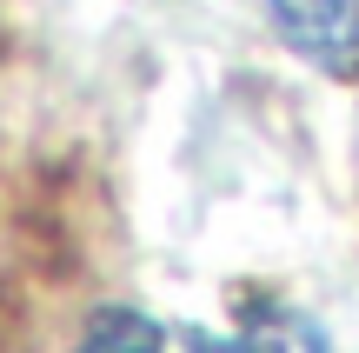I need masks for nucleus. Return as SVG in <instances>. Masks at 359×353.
Instances as JSON below:
<instances>
[{"instance_id":"1","label":"nucleus","mask_w":359,"mask_h":353,"mask_svg":"<svg viewBox=\"0 0 359 353\" xmlns=\"http://www.w3.org/2000/svg\"><path fill=\"white\" fill-rule=\"evenodd\" d=\"M280 40L320 74H359V0H259Z\"/></svg>"},{"instance_id":"2","label":"nucleus","mask_w":359,"mask_h":353,"mask_svg":"<svg viewBox=\"0 0 359 353\" xmlns=\"http://www.w3.org/2000/svg\"><path fill=\"white\" fill-rule=\"evenodd\" d=\"M193 353H333L326 347V333L313 327V320H299V314H286V307H273V314H259V320H246L233 340H193Z\"/></svg>"},{"instance_id":"3","label":"nucleus","mask_w":359,"mask_h":353,"mask_svg":"<svg viewBox=\"0 0 359 353\" xmlns=\"http://www.w3.org/2000/svg\"><path fill=\"white\" fill-rule=\"evenodd\" d=\"M160 347H167V340H160L140 314H100L93 333L80 340V353H160Z\"/></svg>"}]
</instances>
